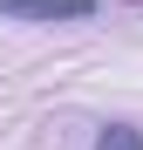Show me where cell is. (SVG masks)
Here are the masks:
<instances>
[{"mask_svg":"<svg viewBox=\"0 0 143 150\" xmlns=\"http://www.w3.org/2000/svg\"><path fill=\"white\" fill-rule=\"evenodd\" d=\"M95 0H0V21H89Z\"/></svg>","mask_w":143,"mask_h":150,"instance_id":"6da1fadb","label":"cell"},{"mask_svg":"<svg viewBox=\"0 0 143 150\" xmlns=\"http://www.w3.org/2000/svg\"><path fill=\"white\" fill-rule=\"evenodd\" d=\"M95 150H143V130L136 123H109V130H95Z\"/></svg>","mask_w":143,"mask_h":150,"instance_id":"7a4b0ae2","label":"cell"}]
</instances>
